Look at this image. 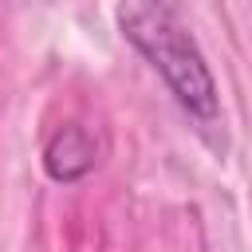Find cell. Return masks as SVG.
<instances>
[{"label":"cell","mask_w":252,"mask_h":252,"mask_svg":"<svg viewBox=\"0 0 252 252\" xmlns=\"http://www.w3.org/2000/svg\"><path fill=\"white\" fill-rule=\"evenodd\" d=\"M118 28L154 63V71L165 79L173 98L197 122H213L220 114L217 79H213L205 55H201L193 32L177 16V8H169V4H122L118 8Z\"/></svg>","instance_id":"cell-1"},{"label":"cell","mask_w":252,"mask_h":252,"mask_svg":"<svg viewBox=\"0 0 252 252\" xmlns=\"http://www.w3.org/2000/svg\"><path fill=\"white\" fill-rule=\"evenodd\" d=\"M43 165L55 181H79L83 173H91L94 169V138L87 134V126H79V122L59 126L43 146Z\"/></svg>","instance_id":"cell-2"}]
</instances>
